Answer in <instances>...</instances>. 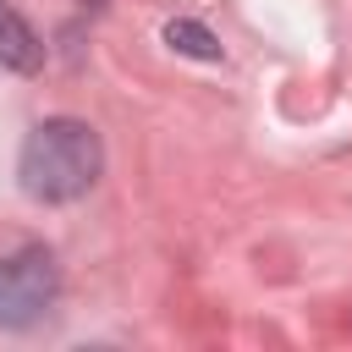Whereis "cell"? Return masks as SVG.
<instances>
[{
	"label": "cell",
	"mask_w": 352,
	"mask_h": 352,
	"mask_svg": "<svg viewBox=\"0 0 352 352\" xmlns=\"http://www.w3.org/2000/svg\"><path fill=\"white\" fill-rule=\"evenodd\" d=\"M104 170V143L88 121L77 116H50L28 132L22 143V160H16V176H22V192L38 198V204H72L82 198Z\"/></svg>",
	"instance_id": "cell-1"
},
{
	"label": "cell",
	"mask_w": 352,
	"mask_h": 352,
	"mask_svg": "<svg viewBox=\"0 0 352 352\" xmlns=\"http://www.w3.org/2000/svg\"><path fill=\"white\" fill-rule=\"evenodd\" d=\"M60 292V270L44 248H22L0 264V324L6 330H28L55 308Z\"/></svg>",
	"instance_id": "cell-2"
},
{
	"label": "cell",
	"mask_w": 352,
	"mask_h": 352,
	"mask_svg": "<svg viewBox=\"0 0 352 352\" xmlns=\"http://www.w3.org/2000/svg\"><path fill=\"white\" fill-rule=\"evenodd\" d=\"M38 60H44L38 33L22 22V11H11V6L0 0V66H11V72H38Z\"/></svg>",
	"instance_id": "cell-3"
},
{
	"label": "cell",
	"mask_w": 352,
	"mask_h": 352,
	"mask_svg": "<svg viewBox=\"0 0 352 352\" xmlns=\"http://www.w3.org/2000/svg\"><path fill=\"white\" fill-rule=\"evenodd\" d=\"M165 44H170L176 55H192V60H220L214 33H209V28H198V22H187V16L165 22Z\"/></svg>",
	"instance_id": "cell-4"
}]
</instances>
